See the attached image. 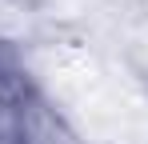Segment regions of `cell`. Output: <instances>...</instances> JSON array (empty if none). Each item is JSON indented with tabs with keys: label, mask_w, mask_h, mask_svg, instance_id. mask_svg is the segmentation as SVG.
<instances>
[{
	"label": "cell",
	"mask_w": 148,
	"mask_h": 144,
	"mask_svg": "<svg viewBox=\"0 0 148 144\" xmlns=\"http://www.w3.org/2000/svg\"><path fill=\"white\" fill-rule=\"evenodd\" d=\"M128 64L148 84V12H140L136 24H132V32H128Z\"/></svg>",
	"instance_id": "cell-1"
},
{
	"label": "cell",
	"mask_w": 148,
	"mask_h": 144,
	"mask_svg": "<svg viewBox=\"0 0 148 144\" xmlns=\"http://www.w3.org/2000/svg\"><path fill=\"white\" fill-rule=\"evenodd\" d=\"M112 8H124V12H132V16H140V12H148V0H108Z\"/></svg>",
	"instance_id": "cell-2"
}]
</instances>
